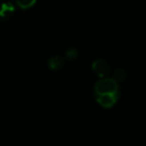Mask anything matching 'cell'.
<instances>
[{"label": "cell", "instance_id": "obj_1", "mask_svg": "<svg viewBox=\"0 0 146 146\" xmlns=\"http://www.w3.org/2000/svg\"><path fill=\"white\" fill-rule=\"evenodd\" d=\"M118 91V83L113 78H103L95 85V94L113 93Z\"/></svg>", "mask_w": 146, "mask_h": 146}, {"label": "cell", "instance_id": "obj_2", "mask_svg": "<svg viewBox=\"0 0 146 146\" xmlns=\"http://www.w3.org/2000/svg\"><path fill=\"white\" fill-rule=\"evenodd\" d=\"M97 102L105 108H110L114 106L119 98V92L116 91L113 93H104V94H96Z\"/></svg>", "mask_w": 146, "mask_h": 146}, {"label": "cell", "instance_id": "obj_3", "mask_svg": "<svg viewBox=\"0 0 146 146\" xmlns=\"http://www.w3.org/2000/svg\"><path fill=\"white\" fill-rule=\"evenodd\" d=\"M92 69L99 77H105L109 73V65L105 60H102V59L94 61L92 64Z\"/></svg>", "mask_w": 146, "mask_h": 146}, {"label": "cell", "instance_id": "obj_4", "mask_svg": "<svg viewBox=\"0 0 146 146\" xmlns=\"http://www.w3.org/2000/svg\"><path fill=\"white\" fill-rule=\"evenodd\" d=\"M14 12V6L12 3L6 2L0 5V18H7Z\"/></svg>", "mask_w": 146, "mask_h": 146}, {"label": "cell", "instance_id": "obj_5", "mask_svg": "<svg viewBox=\"0 0 146 146\" xmlns=\"http://www.w3.org/2000/svg\"><path fill=\"white\" fill-rule=\"evenodd\" d=\"M63 59L59 56H54L52 58H50L48 62V65L51 69L53 70H57V69H60L63 66Z\"/></svg>", "mask_w": 146, "mask_h": 146}, {"label": "cell", "instance_id": "obj_6", "mask_svg": "<svg viewBox=\"0 0 146 146\" xmlns=\"http://www.w3.org/2000/svg\"><path fill=\"white\" fill-rule=\"evenodd\" d=\"M126 77V72L123 70V69H117L114 73V76H113V79L115 80L117 83H120V82L124 81Z\"/></svg>", "mask_w": 146, "mask_h": 146}, {"label": "cell", "instance_id": "obj_7", "mask_svg": "<svg viewBox=\"0 0 146 146\" xmlns=\"http://www.w3.org/2000/svg\"><path fill=\"white\" fill-rule=\"evenodd\" d=\"M35 2H36V0H16V3L18 4V6H20L23 9L29 8Z\"/></svg>", "mask_w": 146, "mask_h": 146}, {"label": "cell", "instance_id": "obj_8", "mask_svg": "<svg viewBox=\"0 0 146 146\" xmlns=\"http://www.w3.org/2000/svg\"><path fill=\"white\" fill-rule=\"evenodd\" d=\"M78 53H77V50L76 49H69L68 51L66 52V56L68 59H70V60H73V59H75L76 57H77Z\"/></svg>", "mask_w": 146, "mask_h": 146}]
</instances>
